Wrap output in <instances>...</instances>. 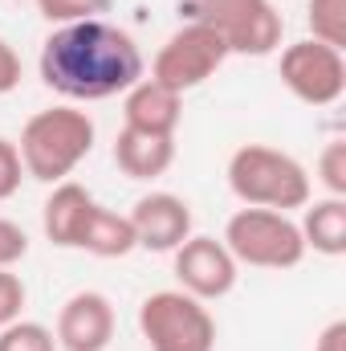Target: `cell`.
<instances>
[{
    "label": "cell",
    "mask_w": 346,
    "mask_h": 351,
    "mask_svg": "<svg viewBox=\"0 0 346 351\" xmlns=\"http://www.w3.org/2000/svg\"><path fill=\"white\" fill-rule=\"evenodd\" d=\"M41 82L74 102L127 94L143 78V53L135 37L102 16L57 25L41 45Z\"/></svg>",
    "instance_id": "obj_1"
},
{
    "label": "cell",
    "mask_w": 346,
    "mask_h": 351,
    "mask_svg": "<svg viewBox=\"0 0 346 351\" xmlns=\"http://www.w3.org/2000/svg\"><path fill=\"white\" fill-rule=\"evenodd\" d=\"M90 147H94V119L74 106L37 110L21 127V143H16L25 176L45 184H62L90 156Z\"/></svg>",
    "instance_id": "obj_2"
},
{
    "label": "cell",
    "mask_w": 346,
    "mask_h": 351,
    "mask_svg": "<svg viewBox=\"0 0 346 351\" xmlns=\"http://www.w3.org/2000/svg\"><path fill=\"white\" fill-rule=\"evenodd\" d=\"M228 188L241 204L249 208H306L310 204V172L289 156L269 143H245L228 160Z\"/></svg>",
    "instance_id": "obj_3"
},
{
    "label": "cell",
    "mask_w": 346,
    "mask_h": 351,
    "mask_svg": "<svg viewBox=\"0 0 346 351\" xmlns=\"http://www.w3.org/2000/svg\"><path fill=\"white\" fill-rule=\"evenodd\" d=\"M224 245L237 258V265H257V269H293L306 258L302 229L289 213L249 208V204L228 217Z\"/></svg>",
    "instance_id": "obj_4"
},
{
    "label": "cell",
    "mask_w": 346,
    "mask_h": 351,
    "mask_svg": "<svg viewBox=\"0 0 346 351\" xmlns=\"http://www.w3.org/2000/svg\"><path fill=\"white\" fill-rule=\"evenodd\" d=\"M139 331L151 351H212L216 319L187 290H159L139 306Z\"/></svg>",
    "instance_id": "obj_5"
},
{
    "label": "cell",
    "mask_w": 346,
    "mask_h": 351,
    "mask_svg": "<svg viewBox=\"0 0 346 351\" xmlns=\"http://www.w3.org/2000/svg\"><path fill=\"white\" fill-rule=\"evenodd\" d=\"M187 8H191V21L224 37L228 53L269 58L285 33V21L273 8V0H187Z\"/></svg>",
    "instance_id": "obj_6"
},
{
    "label": "cell",
    "mask_w": 346,
    "mask_h": 351,
    "mask_svg": "<svg viewBox=\"0 0 346 351\" xmlns=\"http://www.w3.org/2000/svg\"><path fill=\"white\" fill-rule=\"evenodd\" d=\"M228 58V45L216 29L200 25V21H187L179 33L168 37V45L155 53V66H151V78L159 86L175 90V94H187L200 82H208Z\"/></svg>",
    "instance_id": "obj_7"
},
{
    "label": "cell",
    "mask_w": 346,
    "mask_h": 351,
    "mask_svg": "<svg viewBox=\"0 0 346 351\" xmlns=\"http://www.w3.org/2000/svg\"><path fill=\"white\" fill-rule=\"evenodd\" d=\"M281 82L306 106H330V102H338L346 90L343 49L322 45L314 37L285 45L281 49Z\"/></svg>",
    "instance_id": "obj_8"
},
{
    "label": "cell",
    "mask_w": 346,
    "mask_h": 351,
    "mask_svg": "<svg viewBox=\"0 0 346 351\" xmlns=\"http://www.w3.org/2000/svg\"><path fill=\"white\" fill-rule=\"evenodd\" d=\"M175 278H179V290H187L200 302L224 298L237 286V258L216 237H187L175 250Z\"/></svg>",
    "instance_id": "obj_9"
},
{
    "label": "cell",
    "mask_w": 346,
    "mask_h": 351,
    "mask_svg": "<svg viewBox=\"0 0 346 351\" xmlns=\"http://www.w3.org/2000/svg\"><path fill=\"white\" fill-rule=\"evenodd\" d=\"M131 225H135L139 250L175 254V250L191 237V208H187V200H179L175 192H151V196H139V200H135Z\"/></svg>",
    "instance_id": "obj_10"
},
{
    "label": "cell",
    "mask_w": 346,
    "mask_h": 351,
    "mask_svg": "<svg viewBox=\"0 0 346 351\" xmlns=\"http://www.w3.org/2000/svg\"><path fill=\"white\" fill-rule=\"evenodd\" d=\"M57 348L66 351H106L114 339V306L98 290H78L57 315Z\"/></svg>",
    "instance_id": "obj_11"
},
{
    "label": "cell",
    "mask_w": 346,
    "mask_h": 351,
    "mask_svg": "<svg viewBox=\"0 0 346 351\" xmlns=\"http://www.w3.org/2000/svg\"><path fill=\"white\" fill-rule=\"evenodd\" d=\"M179 110H183V94L159 86L155 78H139L135 86L127 90L122 114L131 131H147V135H175L179 127Z\"/></svg>",
    "instance_id": "obj_12"
},
{
    "label": "cell",
    "mask_w": 346,
    "mask_h": 351,
    "mask_svg": "<svg viewBox=\"0 0 346 351\" xmlns=\"http://www.w3.org/2000/svg\"><path fill=\"white\" fill-rule=\"evenodd\" d=\"M114 164L131 180H155L175 164V135H147L122 127L114 139Z\"/></svg>",
    "instance_id": "obj_13"
},
{
    "label": "cell",
    "mask_w": 346,
    "mask_h": 351,
    "mask_svg": "<svg viewBox=\"0 0 346 351\" xmlns=\"http://www.w3.org/2000/svg\"><path fill=\"white\" fill-rule=\"evenodd\" d=\"M90 208H94V196H90L82 184L74 180H62L49 200H45V213H41V225H45V237L57 245V250H78V237H82V225H86Z\"/></svg>",
    "instance_id": "obj_14"
},
{
    "label": "cell",
    "mask_w": 346,
    "mask_h": 351,
    "mask_svg": "<svg viewBox=\"0 0 346 351\" xmlns=\"http://www.w3.org/2000/svg\"><path fill=\"white\" fill-rule=\"evenodd\" d=\"M297 229H302L306 250L326 254V258H343L346 254V200L343 196H326V200L306 204V217H302Z\"/></svg>",
    "instance_id": "obj_15"
},
{
    "label": "cell",
    "mask_w": 346,
    "mask_h": 351,
    "mask_svg": "<svg viewBox=\"0 0 346 351\" xmlns=\"http://www.w3.org/2000/svg\"><path fill=\"white\" fill-rule=\"evenodd\" d=\"M78 250H86L94 258H127L131 250H139L131 217H118L94 200L86 225H82V237H78Z\"/></svg>",
    "instance_id": "obj_16"
},
{
    "label": "cell",
    "mask_w": 346,
    "mask_h": 351,
    "mask_svg": "<svg viewBox=\"0 0 346 351\" xmlns=\"http://www.w3.org/2000/svg\"><path fill=\"white\" fill-rule=\"evenodd\" d=\"M306 25H310V37L322 41V45H346V0H310L306 4Z\"/></svg>",
    "instance_id": "obj_17"
},
{
    "label": "cell",
    "mask_w": 346,
    "mask_h": 351,
    "mask_svg": "<svg viewBox=\"0 0 346 351\" xmlns=\"http://www.w3.org/2000/svg\"><path fill=\"white\" fill-rule=\"evenodd\" d=\"M0 351H57V339L49 327L16 319V323L0 327Z\"/></svg>",
    "instance_id": "obj_18"
},
{
    "label": "cell",
    "mask_w": 346,
    "mask_h": 351,
    "mask_svg": "<svg viewBox=\"0 0 346 351\" xmlns=\"http://www.w3.org/2000/svg\"><path fill=\"white\" fill-rule=\"evenodd\" d=\"M110 0H37V12L53 25H74V21H94Z\"/></svg>",
    "instance_id": "obj_19"
},
{
    "label": "cell",
    "mask_w": 346,
    "mask_h": 351,
    "mask_svg": "<svg viewBox=\"0 0 346 351\" xmlns=\"http://www.w3.org/2000/svg\"><path fill=\"white\" fill-rule=\"evenodd\" d=\"M318 180L326 184L330 196H343L346 200V143L343 139H330L318 156Z\"/></svg>",
    "instance_id": "obj_20"
},
{
    "label": "cell",
    "mask_w": 346,
    "mask_h": 351,
    "mask_svg": "<svg viewBox=\"0 0 346 351\" xmlns=\"http://www.w3.org/2000/svg\"><path fill=\"white\" fill-rule=\"evenodd\" d=\"M25 282L12 274V269H0V327H8V323H16L21 319V311H25Z\"/></svg>",
    "instance_id": "obj_21"
},
{
    "label": "cell",
    "mask_w": 346,
    "mask_h": 351,
    "mask_svg": "<svg viewBox=\"0 0 346 351\" xmlns=\"http://www.w3.org/2000/svg\"><path fill=\"white\" fill-rule=\"evenodd\" d=\"M21 180H25V164H21L16 143H12V139H0V200L16 196Z\"/></svg>",
    "instance_id": "obj_22"
},
{
    "label": "cell",
    "mask_w": 346,
    "mask_h": 351,
    "mask_svg": "<svg viewBox=\"0 0 346 351\" xmlns=\"http://www.w3.org/2000/svg\"><path fill=\"white\" fill-rule=\"evenodd\" d=\"M25 254H29V237H25V229H21L16 221L0 217V269H12Z\"/></svg>",
    "instance_id": "obj_23"
},
{
    "label": "cell",
    "mask_w": 346,
    "mask_h": 351,
    "mask_svg": "<svg viewBox=\"0 0 346 351\" xmlns=\"http://www.w3.org/2000/svg\"><path fill=\"white\" fill-rule=\"evenodd\" d=\"M16 86H21V58H16V49L0 37V94H12Z\"/></svg>",
    "instance_id": "obj_24"
},
{
    "label": "cell",
    "mask_w": 346,
    "mask_h": 351,
    "mask_svg": "<svg viewBox=\"0 0 346 351\" xmlns=\"http://www.w3.org/2000/svg\"><path fill=\"white\" fill-rule=\"evenodd\" d=\"M314 351H346V319H334V323L318 335Z\"/></svg>",
    "instance_id": "obj_25"
}]
</instances>
